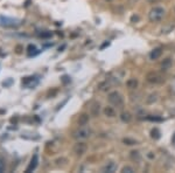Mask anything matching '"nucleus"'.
I'll use <instances>...</instances> for the list:
<instances>
[{"label": "nucleus", "mask_w": 175, "mask_h": 173, "mask_svg": "<svg viewBox=\"0 0 175 173\" xmlns=\"http://www.w3.org/2000/svg\"><path fill=\"white\" fill-rule=\"evenodd\" d=\"M40 36H41V38H50V36H51V33H50V32H48V33H41Z\"/></svg>", "instance_id": "obj_24"}, {"label": "nucleus", "mask_w": 175, "mask_h": 173, "mask_svg": "<svg viewBox=\"0 0 175 173\" xmlns=\"http://www.w3.org/2000/svg\"><path fill=\"white\" fill-rule=\"evenodd\" d=\"M88 151V145L84 141H77L74 146V153L77 156V157H82L84 153H86Z\"/></svg>", "instance_id": "obj_5"}, {"label": "nucleus", "mask_w": 175, "mask_h": 173, "mask_svg": "<svg viewBox=\"0 0 175 173\" xmlns=\"http://www.w3.org/2000/svg\"><path fill=\"white\" fill-rule=\"evenodd\" d=\"M100 112V104L98 102H92L91 103V106H90V113L91 116L94 117H97Z\"/></svg>", "instance_id": "obj_9"}, {"label": "nucleus", "mask_w": 175, "mask_h": 173, "mask_svg": "<svg viewBox=\"0 0 175 173\" xmlns=\"http://www.w3.org/2000/svg\"><path fill=\"white\" fill-rule=\"evenodd\" d=\"M0 23H1V26H5V27H14V26H18L20 22L16 19L7 18V16L1 15L0 16Z\"/></svg>", "instance_id": "obj_6"}, {"label": "nucleus", "mask_w": 175, "mask_h": 173, "mask_svg": "<svg viewBox=\"0 0 175 173\" xmlns=\"http://www.w3.org/2000/svg\"><path fill=\"white\" fill-rule=\"evenodd\" d=\"M174 11H175V8H174Z\"/></svg>", "instance_id": "obj_26"}, {"label": "nucleus", "mask_w": 175, "mask_h": 173, "mask_svg": "<svg viewBox=\"0 0 175 173\" xmlns=\"http://www.w3.org/2000/svg\"><path fill=\"white\" fill-rule=\"evenodd\" d=\"M107 100H109L110 104L113 106L123 108V105H124V98H123L122 94H119L118 91H111L107 96Z\"/></svg>", "instance_id": "obj_2"}, {"label": "nucleus", "mask_w": 175, "mask_h": 173, "mask_svg": "<svg viewBox=\"0 0 175 173\" xmlns=\"http://www.w3.org/2000/svg\"><path fill=\"white\" fill-rule=\"evenodd\" d=\"M77 123H78L79 126H85L88 123H89V115H88V113H82L81 116L78 117Z\"/></svg>", "instance_id": "obj_13"}, {"label": "nucleus", "mask_w": 175, "mask_h": 173, "mask_svg": "<svg viewBox=\"0 0 175 173\" xmlns=\"http://www.w3.org/2000/svg\"><path fill=\"white\" fill-rule=\"evenodd\" d=\"M103 173H113L117 171V164L114 161H107L100 170Z\"/></svg>", "instance_id": "obj_7"}, {"label": "nucleus", "mask_w": 175, "mask_h": 173, "mask_svg": "<svg viewBox=\"0 0 175 173\" xmlns=\"http://www.w3.org/2000/svg\"><path fill=\"white\" fill-rule=\"evenodd\" d=\"M38 164H39V156L34 154L33 158H32V160H31V163H29V165H28V167L26 168V172H33L36 168Z\"/></svg>", "instance_id": "obj_8"}, {"label": "nucleus", "mask_w": 175, "mask_h": 173, "mask_svg": "<svg viewBox=\"0 0 175 173\" xmlns=\"http://www.w3.org/2000/svg\"><path fill=\"white\" fill-rule=\"evenodd\" d=\"M103 112H104L105 116H106V117H109V118H113V117H116V115H117L116 109H114L113 106H111V105L105 106V109L103 110Z\"/></svg>", "instance_id": "obj_12"}, {"label": "nucleus", "mask_w": 175, "mask_h": 173, "mask_svg": "<svg viewBox=\"0 0 175 173\" xmlns=\"http://www.w3.org/2000/svg\"><path fill=\"white\" fill-rule=\"evenodd\" d=\"M35 50H38V49H36V47H35L34 45H29V46H28V55H29V56L34 55V54H35Z\"/></svg>", "instance_id": "obj_18"}, {"label": "nucleus", "mask_w": 175, "mask_h": 173, "mask_svg": "<svg viewBox=\"0 0 175 173\" xmlns=\"http://www.w3.org/2000/svg\"><path fill=\"white\" fill-rule=\"evenodd\" d=\"M120 119H122V122H124V123H131V121H132V115H131L129 111H123V112L120 113Z\"/></svg>", "instance_id": "obj_15"}, {"label": "nucleus", "mask_w": 175, "mask_h": 173, "mask_svg": "<svg viewBox=\"0 0 175 173\" xmlns=\"http://www.w3.org/2000/svg\"><path fill=\"white\" fill-rule=\"evenodd\" d=\"M90 136H91V130L85 126H79V129H77L72 133V137L77 140H84L86 138H89Z\"/></svg>", "instance_id": "obj_3"}, {"label": "nucleus", "mask_w": 175, "mask_h": 173, "mask_svg": "<svg viewBox=\"0 0 175 173\" xmlns=\"http://www.w3.org/2000/svg\"><path fill=\"white\" fill-rule=\"evenodd\" d=\"M148 3H151V4H154V3H157V1H159V0H147Z\"/></svg>", "instance_id": "obj_25"}, {"label": "nucleus", "mask_w": 175, "mask_h": 173, "mask_svg": "<svg viewBox=\"0 0 175 173\" xmlns=\"http://www.w3.org/2000/svg\"><path fill=\"white\" fill-rule=\"evenodd\" d=\"M170 93L173 95H175V81H173L172 84H170Z\"/></svg>", "instance_id": "obj_22"}, {"label": "nucleus", "mask_w": 175, "mask_h": 173, "mask_svg": "<svg viewBox=\"0 0 175 173\" xmlns=\"http://www.w3.org/2000/svg\"><path fill=\"white\" fill-rule=\"evenodd\" d=\"M134 172V168L132 167V166H124L123 168H122V173H133Z\"/></svg>", "instance_id": "obj_17"}, {"label": "nucleus", "mask_w": 175, "mask_h": 173, "mask_svg": "<svg viewBox=\"0 0 175 173\" xmlns=\"http://www.w3.org/2000/svg\"><path fill=\"white\" fill-rule=\"evenodd\" d=\"M151 133H152V137H153L154 139H159V138H160V131H159L158 129H153Z\"/></svg>", "instance_id": "obj_19"}, {"label": "nucleus", "mask_w": 175, "mask_h": 173, "mask_svg": "<svg viewBox=\"0 0 175 173\" xmlns=\"http://www.w3.org/2000/svg\"><path fill=\"white\" fill-rule=\"evenodd\" d=\"M4 170H5V163L1 158H0V172H3Z\"/></svg>", "instance_id": "obj_23"}, {"label": "nucleus", "mask_w": 175, "mask_h": 173, "mask_svg": "<svg viewBox=\"0 0 175 173\" xmlns=\"http://www.w3.org/2000/svg\"><path fill=\"white\" fill-rule=\"evenodd\" d=\"M157 100H158V95L157 94H151L147 98V103H150V104L154 103V102H157Z\"/></svg>", "instance_id": "obj_16"}, {"label": "nucleus", "mask_w": 175, "mask_h": 173, "mask_svg": "<svg viewBox=\"0 0 175 173\" xmlns=\"http://www.w3.org/2000/svg\"><path fill=\"white\" fill-rule=\"evenodd\" d=\"M138 84H139V82H138V80L135 77H131V78H129L126 81V86L130 90H135L138 88Z\"/></svg>", "instance_id": "obj_11"}, {"label": "nucleus", "mask_w": 175, "mask_h": 173, "mask_svg": "<svg viewBox=\"0 0 175 173\" xmlns=\"http://www.w3.org/2000/svg\"><path fill=\"white\" fill-rule=\"evenodd\" d=\"M166 15V10L162 6H154L151 8L150 13H148V19L151 22L157 23L160 22Z\"/></svg>", "instance_id": "obj_1"}, {"label": "nucleus", "mask_w": 175, "mask_h": 173, "mask_svg": "<svg viewBox=\"0 0 175 173\" xmlns=\"http://www.w3.org/2000/svg\"><path fill=\"white\" fill-rule=\"evenodd\" d=\"M172 65H173V62H172V59H169V57H168V59H165V60L161 62V65H160V68H161V70L166 71V70L170 69Z\"/></svg>", "instance_id": "obj_14"}, {"label": "nucleus", "mask_w": 175, "mask_h": 173, "mask_svg": "<svg viewBox=\"0 0 175 173\" xmlns=\"http://www.w3.org/2000/svg\"><path fill=\"white\" fill-rule=\"evenodd\" d=\"M161 55H162V48L161 47H157L150 53V59L154 61V60H158Z\"/></svg>", "instance_id": "obj_10"}, {"label": "nucleus", "mask_w": 175, "mask_h": 173, "mask_svg": "<svg viewBox=\"0 0 175 173\" xmlns=\"http://www.w3.org/2000/svg\"><path fill=\"white\" fill-rule=\"evenodd\" d=\"M146 81L151 84H160L165 81V77L162 76V74H160L158 71H150L146 75Z\"/></svg>", "instance_id": "obj_4"}, {"label": "nucleus", "mask_w": 175, "mask_h": 173, "mask_svg": "<svg viewBox=\"0 0 175 173\" xmlns=\"http://www.w3.org/2000/svg\"><path fill=\"white\" fill-rule=\"evenodd\" d=\"M123 141L126 144V145H135V144H137V141L134 139H130V138H125Z\"/></svg>", "instance_id": "obj_20"}, {"label": "nucleus", "mask_w": 175, "mask_h": 173, "mask_svg": "<svg viewBox=\"0 0 175 173\" xmlns=\"http://www.w3.org/2000/svg\"><path fill=\"white\" fill-rule=\"evenodd\" d=\"M147 119H148V121H152V122H162V118H161V117H152V116H148Z\"/></svg>", "instance_id": "obj_21"}]
</instances>
